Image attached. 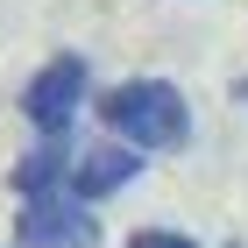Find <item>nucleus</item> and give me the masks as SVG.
<instances>
[{"mask_svg":"<svg viewBox=\"0 0 248 248\" xmlns=\"http://www.w3.org/2000/svg\"><path fill=\"white\" fill-rule=\"evenodd\" d=\"M99 128H114V142L142 156H177L191 142V107L170 78H121L99 93Z\"/></svg>","mask_w":248,"mask_h":248,"instance_id":"f257e3e1","label":"nucleus"},{"mask_svg":"<svg viewBox=\"0 0 248 248\" xmlns=\"http://www.w3.org/2000/svg\"><path fill=\"white\" fill-rule=\"evenodd\" d=\"M85 93H93V64L78 57V50H57V57L21 85V121H29L43 142H64V128H71L78 107H85Z\"/></svg>","mask_w":248,"mask_h":248,"instance_id":"f03ea898","label":"nucleus"},{"mask_svg":"<svg viewBox=\"0 0 248 248\" xmlns=\"http://www.w3.org/2000/svg\"><path fill=\"white\" fill-rule=\"evenodd\" d=\"M93 241H99V220L71 191L21 199V213H15V248H93Z\"/></svg>","mask_w":248,"mask_h":248,"instance_id":"7ed1b4c3","label":"nucleus"},{"mask_svg":"<svg viewBox=\"0 0 248 248\" xmlns=\"http://www.w3.org/2000/svg\"><path fill=\"white\" fill-rule=\"evenodd\" d=\"M149 170V156L128 149V142H93V149L71 163V177H64V191H71L78 206H99V199H114V191H128L135 177Z\"/></svg>","mask_w":248,"mask_h":248,"instance_id":"20e7f679","label":"nucleus"},{"mask_svg":"<svg viewBox=\"0 0 248 248\" xmlns=\"http://www.w3.org/2000/svg\"><path fill=\"white\" fill-rule=\"evenodd\" d=\"M64 177H71V156H64V142H43V149H29V156L15 163V191H21V199L64 191Z\"/></svg>","mask_w":248,"mask_h":248,"instance_id":"39448f33","label":"nucleus"},{"mask_svg":"<svg viewBox=\"0 0 248 248\" xmlns=\"http://www.w3.org/2000/svg\"><path fill=\"white\" fill-rule=\"evenodd\" d=\"M128 248H199L191 234H170V227H142V234H128Z\"/></svg>","mask_w":248,"mask_h":248,"instance_id":"423d86ee","label":"nucleus"},{"mask_svg":"<svg viewBox=\"0 0 248 248\" xmlns=\"http://www.w3.org/2000/svg\"><path fill=\"white\" fill-rule=\"evenodd\" d=\"M227 248H241V241H227Z\"/></svg>","mask_w":248,"mask_h":248,"instance_id":"0eeeda50","label":"nucleus"}]
</instances>
